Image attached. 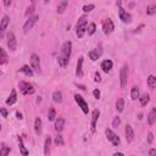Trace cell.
<instances>
[{
	"mask_svg": "<svg viewBox=\"0 0 156 156\" xmlns=\"http://www.w3.org/2000/svg\"><path fill=\"white\" fill-rule=\"evenodd\" d=\"M71 51H72V43L65 42L62 48H61V53L57 57V62L61 67H66L68 65V61H70V57H71Z\"/></svg>",
	"mask_w": 156,
	"mask_h": 156,
	"instance_id": "obj_1",
	"label": "cell"
},
{
	"mask_svg": "<svg viewBox=\"0 0 156 156\" xmlns=\"http://www.w3.org/2000/svg\"><path fill=\"white\" fill-rule=\"evenodd\" d=\"M87 32V16L83 15L79 17L77 24H76V34L78 38H82Z\"/></svg>",
	"mask_w": 156,
	"mask_h": 156,
	"instance_id": "obj_2",
	"label": "cell"
},
{
	"mask_svg": "<svg viewBox=\"0 0 156 156\" xmlns=\"http://www.w3.org/2000/svg\"><path fill=\"white\" fill-rule=\"evenodd\" d=\"M20 90H21V93H22L23 95H32V94H34V92H35L34 87H33L32 84L27 83V82H21V83H20Z\"/></svg>",
	"mask_w": 156,
	"mask_h": 156,
	"instance_id": "obj_3",
	"label": "cell"
},
{
	"mask_svg": "<svg viewBox=\"0 0 156 156\" xmlns=\"http://www.w3.org/2000/svg\"><path fill=\"white\" fill-rule=\"evenodd\" d=\"M105 134H106V138L112 143V145L118 146V145L121 144V139L118 138V135H117L115 132H112L111 129H106V131H105Z\"/></svg>",
	"mask_w": 156,
	"mask_h": 156,
	"instance_id": "obj_4",
	"label": "cell"
},
{
	"mask_svg": "<svg viewBox=\"0 0 156 156\" xmlns=\"http://www.w3.org/2000/svg\"><path fill=\"white\" fill-rule=\"evenodd\" d=\"M38 20H39V16H38V15L31 16L27 21H26V23H24V26H23V32H24V33H28V32L33 28V26L37 23Z\"/></svg>",
	"mask_w": 156,
	"mask_h": 156,
	"instance_id": "obj_5",
	"label": "cell"
},
{
	"mask_svg": "<svg viewBox=\"0 0 156 156\" xmlns=\"http://www.w3.org/2000/svg\"><path fill=\"white\" fill-rule=\"evenodd\" d=\"M74 100H76V102L78 104V106H79L81 109H82V111H83V113H88L89 112V107H88V104H87V101L83 99V96L82 95H78V94H76L74 95Z\"/></svg>",
	"mask_w": 156,
	"mask_h": 156,
	"instance_id": "obj_6",
	"label": "cell"
},
{
	"mask_svg": "<svg viewBox=\"0 0 156 156\" xmlns=\"http://www.w3.org/2000/svg\"><path fill=\"white\" fill-rule=\"evenodd\" d=\"M118 15H120V18L123 23H131L132 22V16L131 14H128L127 11H124L123 7H121V5L118 6Z\"/></svg>",
	"mask_w": 156,
	"mask_h": 156,
	"instance_id": "obj_7",
	"label": "cell"
},
{
	"mask_svg": "<svg viewBox=\"0 0 156 156\" xmlns=\"http://www.w3.org/2000/svg\"><path fill=\"white\" fill-rule=\"evenodd\" d=\"M115 29V26H113V22L111 18H106L102 23V31L105 34H110L112 31Z\"/></svg>",
	"mask_w": 156,
	"mask_h": 156,
	"instance_id": "obj_8",
	"label": "cell"
},
{
	"mask_svg": "<svg viewBox=\"0 0 156 156\" xmlns=\"http://www.w3.org/2000/svg\"><path fill=\"white\" fill-rule=\"evenodd\" d=\"M7 46L11 51H15L16 50V46H17V43H16V38H15V34L12 32H9L7 33Z\"/></svg>",
	"mask_w": 156,
	"mask_h": 156,
	"instance_id": "obj_9",
	"label": "cell"
},
{
	"mask_svg": "<svg viewBox=\"0 0 156 156\" xmlns=\"http://www.w3.org/2000/svg\"><path fill=\"white\" fill-rule=\"evenodd\" d=\"M9 23H10V17H9L7 15H5V16L3 17V20L0 21V38L4 37L5 31H6V28H7Z\"/></svg>",
	"mask_w": 156,
	"mask_h": 156,
	"instance_id": "obj_10",
	"label": "cell"
},
{
	"mask_svg": "<svg viewBox=\"0 0 156 156\" xmlns=\"http://www.w3.org/2000/svg\"><path fill=\"white\" fill-rule=\"evenodd\" d=\"M99 116H100V111L99 110H94L93 115H92V123H90V129H92L93 133L95 132V129H96V122H98Z\"/></svg>",
	"mask_w": 156,
	"mask_h": 156,
	"instance_id": "obj_11",
	"label": "cell"
},
{
	"mask_svg": "<svg viewBox=\"0 0 156 156\" xmlns=\"http://www.w3.org/2000/svg\"><path fill=\"white\" fill-rule=\"evenodd\" d=\"M127 65H124V66H122L121 68V73H120V78H121V88H124L127 85Z\"/></svg>",
	"mask_w": 156,
	"mask_h": 156,
	"instance_id": "obj_12",
	"label": "cell"
},
{
	"mask_svg": "<svg viewBox=\"0 0 156 156\" xmlns=\"http://www.w3.org/2000/svg\"><path fill=\"white\" fill-rule=\"evenodd\" d=\"M124 133H126V139L127 141H133L134 140V131H133V128L131 124H127L126 126V129H124Z\"/></svg>",
	"mask_w": 156,
	"mask_h": 156,
	"instance_id": "obj_13",
	"label": "cell"
},
{
	"mask_svg": "<svg viewBox=\"0 0 156 156\" xmlns=\"http://www.w3.org/2000/svg\"><path fill=\"white\" fill-rule=\"evenodd\" d=\"M31 66L33 70L38 71L39 70V66H40V61H39V56L37 54H32L31 56Z\"/></svg>",
	"mask_w": 156,
	"mask_h": 156,
	"instance_id": "obj_14",
	"label": "cell"
},
{
	"mask_svg": "<svg viewBox=\"0 0 156 156\" xmlns=\"http://www.w3.org/2000/svg\"><path fill=\"white\" fill-rule=\"evenodd\" d=\"M83 56H81L77 61V68H76V74L78 77H82L83 76Z\"/></svg>",
	"mask_w": 156,
	"mask_h": 156,
	"instance_id": "obj_15",
	"label": "cell"
},
{
	"mask_svg": "<svg viewBox=\"0 0 156 156\" xmlns=\"http://www.w3.org/2000/svg\"><path fill=\"white\" fill-rule=\"evenodd\" d=\"M17 101V93H16V89H12L11 90V94L6 100V105H14V104Z\"/></svg>",
	"mask_w": 156,
	"mask_h": 156,
	"instance_id": "obj_16",
	"label": "cell"
},
{
	"mask_svg": "<svg viewBox=\"0 0 156 156\" xmlns=\"http://www.w3.org/2000/svg\"><path fill=\"white\" fill-rule=\"evenodd\" d=\"M112 61L111 60H104L102 62H101V68H102V71L105 72V73H109L110 71H111V68H112Z\"/></svg>",
	"mask_w": 156,
	"mask_h": 156,
	"instance_id": "obj_17",
	"label": "cell"
},
{
	"mask_svg": "<svg viewBox=\"0 0 156 156\" xmlns=\"http://www.w3.org/2000/svg\"><path fill=\"white\" fill-rule=\"evenodd\" d=\"M89 59L92 61H96L100 56H101V50L100 49H94V50H90L89 51Z\"/></svg>",
	"mask_w": 156,
	"mask_h": 156,
	"instance_id": "obj_18",
	"label": "cell"
},
{
	"mask_svg": "<svg viewBox=\"0 0 156 156\" xmlns=\"http://www.w3.org/2000/svg\"><path fill=\"white\" fill-rule=\"evenodd\" d=\"M63 126H65V120L62 118V117H59V118H56V121H55V131L60 133L62 129H63Z\"/></svg>",
	"mask_w": 156,
	"mask_h": 156,
	"instance_id": "obj_19",
	"label": "cell"
},
{
	"mask_svg": "<svg viewBox=\"0 0 156 156\" xmlns=\"http://www.w3.org/2000/svg\"><path fill=\"white\" fill-rule=\"evenodd\" d=\"M42 126H43V122L40 120V117L35 118V121H34V131H35L37 134H40L42 133Z\"/></svg>",
	"mask_w": 156,
	"mask_h": 156,
	"instance_id": "obj_20",
	"label": "cell"
},
{
	"mask_svg": "<svg viewBox=\"0 0 156 156\" xmlns=\"http://www.w3.org/2000/svg\"><path fill=\"white\" fill-rule=\"evenodd\" d=\"M67 5H68V0H62L57 6V14H63L65 10L67 9Z\"/></svg>",
	"mask_w": 156,
	"mask_h": 156,
	"instance_id": "obj_21",
	"label": "cell"
},
{
	"mask_svg": "<svg viewBox=\"0 0 156 156\" xmlns=\"http://www.w3.org/2000/svg\"><path fill=\"white\" fill-rule=\"evenodd\" d=\"M155 121H156V109L152 107V110L150 111L149 117H148V122H149L150 126H152V124L155 123Z\"/></svg>",
	"mask_w": 156,
	"mask_h": 156,
	"instance_id": "obj_22",
	"label": "cell"
},
{
	"mask_svg": "<svg viewBox=\"0 0 156 156\" xmlns=\"http://www.w3.org/2000/svg\"><path fill=\"white\" fill-rule=\"evenodd\" d=\"M18 146H20V152L23 155V156H27L28 155V150L24 148V144H23V140L22 138L18 135Z\"/></svg>",
	"mask_w": 156,
	"mask_h": 156,
	"instance_id": "obj_23",
	"label": "cell"
},
{
	"mask_svg": "<svg viewBox=\"0 0 156 156\" xmlns=\"http://www.w3.org/2000/svg\"><path fill=\"white\" fill-rule=\"evenodd\" d=\"M138 99L140 100V105H141V106H146L148 104H149V101H150V95H149V94H143V95L139 96Z\"/></svg>",
	"mask_w": 156,
	"mask_h": 156,
	"instance_id": "obj_24",
	"label": "cell"
},
{
	"mask_svg": "<svg viewBox=\"0 0 156 156\" xmlns=\"http://www.w3.org/2000/svg\"><path fill=\"white\" fill-rule=\"evenodd\" d=\"M20 72L24 73L26 76H28V77H32V76H33V71H32V68H29V66H27V65L22 66V67L20 68Z\"/></svg>",
	"mask_w": 156,
	"mask_h": 156,
	"instance_id": "obj_25",
	"label": "cell"
},
{
	"mask_svg": "<svg viewBox=\"0 0 156 156\" xmlns=\"http://www.w3.org/2000/svg\"><path fill=\"white\" fill-rule=\"evenodd\" d=\"M123 109H124V100L122 98L117 99V101H116V110L118 112H122Z\"/></svg>",
	"mask_w": 156,
	"mask_h": 156,
	"instance_id": "obj_26",
	"label": "cell"
},
{
	"mask_svg": "<svg viewBox=\"0 0 156 156\" xmlns=\"http://www.w3.org/2000/svg\"><path fill=\"white\" fill-rule=\"evenodd\" d=\"M148 85L150 89H155L156 87V77L154 74H150L149 78H148Z\"/></svg>",
	"mask_w": 156,
	"mask_h": 156,
	"instance_id": "obj_27",
	"label": "cell"
},
{
	"mask_svg": "<svg viewBox=\"0 0 156 156\" xmlns=\"http://www.w3.org/2000/svg\"><path fill=\"white\" fill-rule=\"evenodd\" d=\"M139 96H140L139 88L138 87H133L132 90H131V98H132V100H137Z\"/></svg>",
	"mask_w": 156,
	"mask_h": 156,
	"instance_id": "obj_28",
	"label": "cell"
},
{
	"mask_svg": "<svg viewBox=\"0 0 156 156\" xmlns=\"http://www.w3.org/2000/svg\"><path fill=\"white\" fill-rule=\"evenodd\" d=\"M53 100H54L55 102L60 104V102L62 101V93H61V92H59V90L54 92V94H53Z\"/></svg>",
	"mask_w": 156,
	"mask_h": 156,
	"instance_id": "obj_29",
	"label": "cell"
},
{
	"mask_svg": "<svg viewBox=\"0 0 156 156\" xmlns=\"http://www.w3.org/2000/svg\"><path fill=\"white\" fill-rule=\"evenodd\" d=\"M50 145H51V138H50V137H46L45 144H44V154H45V155L49 154V151H50Z\"/></svg>",
	"mask_w": 156,
	"mask_h": 156,
	"instance_id": "obj_30",
	"label": "cell"
},
{
	"mask_svg": "<svg viewBox=\"0 0 156 156\" xmlns=\"http://www.w3.org/2000/svg\"><path fill=\"white\" fill-rule=\"evenodd\" d=\"M6 61H7V55H6V53L4 51V49L0 46V65L5 63Z\"/></svg>",
	"mask_w": 156,
	"mask_h": 156,
	"instance_id": "obj_31",
	"label": "cell"
},
{
	"mask_svg": "<svg viewBox=\"0 0 156 156\" xmlns=\"http://www.w3.org/2000/svg\"><path fill=\"white\" fill-rule=\"evenodd\" d=\"M55 117H56V111H55L54 107H51V109L49 110V112H48V120H49V121H54Z\"/></svg>",
	"mask_w": 156,
	"mask_h": 156,
	"instance_id": "obj_32",
	"label": "cell"
},
{
	"mask_svg": "<svg viewBox=\"0 0 156 156\" xmlns=\"http://www.w3.org/2000/svg\"><path fill=\"white\" fill-rule=\"evenodd\" d=\"M95 29H96V26H95V23H90V24L88 26V29H87L88 35H93V34L95 33Z\"/></svg>",
	"mask_w": 156,
	"mask_h": 156,
	"instance_id": "obj_33",
	"label": "cell"
},
{
	"mask_svg": "<svg viewBox=\"0 0 156 156\" xmlns=\"http://www.w3.org/2000/svg\"><path fill=\"white\" fill-rule=\"evenodd\" d=\"M146 12H148V15H155L156 14V5H150V6H148V9H146Z\"/></svg>",
	"mask_w": 156,
	"mask_h": 156,
	"instance_id": "obj_34",
	"label": "cell"
},
{
	"mask_svg": "<svg viewBox=\"0 0 156 156\" xmlns=\"http://www.w3.org/2000/svg\"><path fill=\"white\" fill-rule=\"evenodd\" d=\"M10 154V148L9 146H3L1 149H0V156H6Z\"/></svg>",
	"mask_w": 156,
	"mask_h": 156,
	"instance_id": "obj_35",
	"label": "cell"
},
{
	"mask_svg": "<svg viewBox=\"0 0 156 156\" xmlns=\"http://www.w3.org/2000/svg\"><path fill=\"white\" fill-rule=\"evenodd\" d=\"M55 144L56 145H63L65 144V141H63V139H62V135H57L56 138H55Z\"/></svg>",
	"mask_w": 156,
	"mask_h": 156,
	"instance_id": "obj_36",
	"label": "cell"
},
{
	"mask_svg": "<svg viewBox=\"0 0 156 156\" xmlns=\"http://www.w3.org/2000/svg\"><path fill=\"white\" fill-rule=\"evenodd\" d=\"M120 123H121V118H120V117H118V116H117V117H115V120L112 121V127H115V128H117V127H118V126H120Z\"/></svg>",
	"mask_w": 156,
	"mask_h": 156,
	"instance_id": "obj_37",
	"label": "cell"
},
{
	"mask_svg": "<svg viewBox=\"0 0 156 156\" xmlns=\"http://www.w3.org/2000/svg\"><path fill=\"white\" fill-rule=\"evenodd\" d=\"M94 5L93 4H90V5H85V6H83V11L84 12H90V11H92V10H94Z\"/></svg>",
	"mask_w": 156,
	"mask_h": 156,
	"instance_id": "obj_38",
	"label": "cell"
},
{
	"mask_svg": "<svg viewBox=\"0 0 156 156\" xmlns=\"http://www.w3.org/2000/svg\"><path fill=\"white\" fill-rule=\"evenodd\" d=\"M33 11H34V5H31V6L27 9V11H26V16H29V17H31V15L33 14Z\"/></svg>",
	"mask_w": 156,
	"mask_h": 156,
	"instance_id": "obj_39",
	"label": "cell"
},
{
	"mask_svg": "<svg viewBox=\"0 0 156 156\" xmlns=\"http://www.w3.org/2000/svg\"><path fill=\"white\" fill-rule=\"evenodd\" d=\"M93 95L95 99H100V90L99 89H94L93 90Z\"/></svg>",
	"mask_w": 156,
	"mask_h": 156,
	"instance_id": "obj_40",
	"label": "cell"
},
{
	"mask_svg": "<svg viewBox=\"0 0 156 156\" xmlns=\"http://www.w3.org/2000/svg\"><path fill=\"white\" fill-rule=\"evenodd\" d=\"M0 113H1L3 115V117H5V118H6V117H7V110L6 109H4V107H1V109H0Z\"/></svg>",
	"mask_w": 156,
	"mask_h": 156,
	"instance_id": "obj_41",
	"label": "cell"
},
{
	"mask_svg": "<svg viewBox=\"0 0 156 156\" xmlns=\"http://www.w3.org/2000/svg\"><path fill=\"white\" fill-rule=\"evenodd\" d=\"M152 141H154V134L149 133L148 134V143H149V144H152Z\"/></svg>",
	"mask_w": 156,
	"mask_h": 156,
	"instance_id": "obj_42",
	"label": "cell"
},
{
	"mask_svg": "<svg viewBox=\"0 0 156 156\" xmlns=\"http://www.w3.org/2000/svg\"><path fill=\"white\" fill-rule=\"evenodd\" d=\"M94 81H95V82H100V81H101V77H100L99 72H95V74H94Z\"/></svg>",
	"mask_w": 156,
	"mask_h": 156,
	"instance_id": "obj_43",
	"label": "cell"
},
{
	"mask_svg": "<svg viewBox=\"0 0 156 156\" xmlns=\"http://www.w3.org/2000/svg\"><path fill=\"white\" fill-rule=\"evenodd\" d=\"M3 3H4V6L5 7H9L11 5V0H3Z\"/></svg>",
	"mask_w": 156,
	"mask_h": 156,
	"instance_id": "obj_44",
	"label": "cell"
},
{
	"mask_svg": "<svg viewBox=\"0 0 156 156\" xmlns=\"http://www.w3.org/2000/svg\"><path fill=\"white\" fill-rule=\"evenodd\" d=\"M16 116H17V118H18V120H22V118H23V117H22V113L18 112V111L16 112Z\"/></svg>",
	"mask_w": 156,
	"mask_h": 156,
	"instance_id": "obj_45",
	"label": "cell"
},
{
	"mask_svg": "<svg viewBox=\"0 0 156 156\" xmlns=\"http://www.w3.org/2000/svg\"><path fill=\"white\" fill-rule=\"evenodd\" d=\"M155 154H156V149H151L149 151V155H155Z\"/></svg>",
	"mask_w": 156,
	"mask_h": 156,
	"instance_id": "obj_46",
	"label": "cell"
},
{
	"mask_svg": "<svg viewBox=\"0 0 156 156\" xmlns=\"http://www.w3.org/2000/svg\"><path fill=\"white\" fill-rule=\"evenodd\" d=\"M113 155H115V156H117V155H123V154H122V152H115Z\"/></svg>",
	"mask_w": 156,
	"mask_h": 156,
	"instance_id": "obj_47",
	"label": "cell"
},
{
	"mask_svg": "<svg viewBox=\"0 0 156 156\" xmlns=\"http://www.w3.org/2000/svg\"><path fill=\"white\" fill-rule=\"evenodd\" d=\"M31 1H32V5H34V4L38 1V0H31Z\"/></svg>",
	"mask_w": 156,
	"mask_h": 156,
	"instance_id": "obj_48",
	"label": "cell"
},
{
	"mask_svg": "<svg viewBox=\"0 0 156 156\" xmlns=\"http://www.w3.org/2000/svg\"><path fill=\"white\" fill-rule=\"evenodd\" d=\"M78 87H79L81 89H83V90H85V87H84V85H78Z\"/></svg>",
	"mask_w": 156,
	"mask_h": 156,
	"instance_id": "obj_49",
	"label": "cell"
},
{
	"mask_svg": "<svg viewBox=\"0 0 156 156\" xmlns=\"http://www.w3.org/2000/svg\"><path fill=\"white\" fill-rule=\"evenodd\" d=\"M44 3H49V0H44Z\"/></svg>",
	"mask_w": 156,
	"mask_h": 156,
	"instance_id": "obj_50",
	"label": "cell"
},
{
	"mask_svg": "<svg viewBox=\"0 0 156 156\" xmlns=\"http://www.w3.org/2000/svg\"><path fill=\"white\" fill-rule=\"evenodd\" d=\"M0 131H1V126H0Z\"/></svg>",
	"mask_w": 156,
	"mask_h": 156,
	"instance_id": "obj_51",
	"label": "cell"
}]
</instances>
